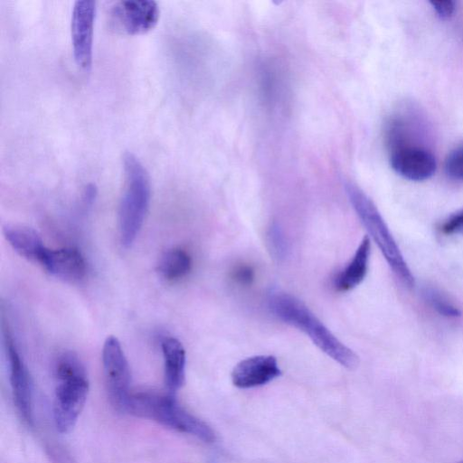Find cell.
Returning a JSON list of instances; mask_svg holds the SVG:
<instances>
[{
	"mask_svg": "<svg viewBox=\"0 0 463 463\" xmlns=\"http://www.w3.org/2000/svg\"><path fill=\"white\" fill-rule=\"evenodd\" d=\"M271 312L281 321L305 333L326 354L347 369L359 364L356 354L335 335L297 298L275 293L269 300Z\"/></svg>",
	"mask_w": 463,
	"mask_h": 463,
	"instance_id": "cell-1",
	"label": "cell"
},
{
	"mask_svg": "<svg viewBox=\"0 0 463 463\" xmlns=\"http://www.w3.org/2000/svg\"><path fill=\"white\" fill-rule=\"evenodd\" d=\"M57 385L53 400V420L58 432L68 433L75 426L89 392L84 365L71 353L62 354L55 365Z\"/></svg>",
	"mask_w": 463,
	"mask_h": 463,
	"instance_id": "cell-2",
	"label": "cell"
},
{
	"mask_svg": "<svg viewBox=\"0 0 463 463\" xmlns=\"http://www.w3.org/2000/svg\"><path fill=\"white\" fill-rule=\"evenodd\" d=\"M126 412L153 420L178 432L194 436L204 442H213L215 434L204 421L188 412L175 398V394L155 392L132 393Z\"/></svg>",
	"mask_w": 463,
	"mask_h": 463,
	"instance_id": "cell-3",
	"label": "cell"
},
{
	"mask_svg": "<svg viewBox=\"0 0 463 463\" xmlns=\"http://www.w3.org/2000/svg\"><path fill=\"white\" fill-rule=\"evenodd\" d=\"M125 184L118 210L119 237L122 245L131 246L147 213L151 184L147 171L132 153L123 156Z\"/></svg>",
	"mask_w": 463,
	"mask_h": 463,
	"instance_id": "cell-4",
	"label": "cell"
},
{
	"mask_svg": "<svg viewBox=\"0 0 463 463\" xmlns=\"http://www.w3.org/2000/svg\"><path fill=\"white\" fill-rule=\"evenodd\" d=\"M347 197L365 230L373 238L393 273L407 288L414 286L411 274L386 222L373 202L355 184L345 183Z\"/></svg>",
	"mask_w": 463,
	"mask_h": 463,
	"instance_id": "cell-5",
	"label": "cell"
},
{
	"mask_svg": "<svg viewBox=\"0 0 463 463\" xmlns=\"http://www.w3.org/2000/svg\"><path fill=\"white\" fill-rule=\"evenodd\" d=\"M102 361L109 402L117 411L126 412L132 394L131 375L128 360L117 337H107L103 345Z\"/></svg>",
	"mask_w": 463,
	"mask_h": 463,
	"instance_id": "cell-6",
	"label": "cell"
},
{
	"mask_svg": "<svg viewBox=\"0 0 463 463\" xmlns=\"http://www.w3.org/2000/svg\"><path fill=\"white\" fill-rule=\"evenodd\" d=\"M95 15V1L79 0L74 3L71 20L73 56L77 66L84 71H89L92 64Z\"/></svg>",
	"mask_w": 463,
	"mask_h": 463,
	"instance_id": "cell-7",
	"label": "cell"
},
{
	"mask_svg": "<svg viewBox=\"0 0 463 463\" xmlns=\"http://www.w3.org/2000/svg\"><path fill=\"white\" fill-rule=\"evenodd\" d=\"M159 16L158 5L150 0L119 1L110 9V19L116 29L131 35L153 29Z\"/></svg>",
	"mask_w": 463,
	"mask_h": 463,
	"instance_id": "cell-8",
	"label": "cell"
},
{
	"mask_svg": "<svg viewBox=\"0 0 463 463\" xmlns=\"http://www.w3.org/2000/svg\"><path fill=\"white\" fill-rule=\"evenodd\" d=\"M390 165L396 174L414 182L430 178L437 169L434 155L427 148L418 145L391 150Z\"/></svg>",
	"mask_w": 463,
	"mask_h": 463,
	"instance_id": "cell-9",
	"label": "cell"
},
{
	"mask_svg": "<svg viewBox=\"0 0 463 463\" xmlns=\"http://www.w3.org/2000/svg\"><path fill=\"white\" fill-rule=\"evenodd\" d=\"M4 335L9 361L10 384L14 402L24 420L32 424V383L30 376L7 329L4 330Z\"/></svg>",
	"mask_w": 463,
	"mask_h": 463,
	"instance_id": "cell-10",
	"label": "cell"
},
{
	"mask_svg": "<svg viewBox=\"0 0 463 463\" xmlns=\"http://www.w3.org/2000/svg\"><path fill=\"white\" fill-rule=\"evenodd\" d=\"M280 373L276 357L255 355L241 360L234 366L232 381L238 388H253L271 382Z\"/></svg>",
	"mask_w": 463,
	"mask_h": 463,
	"instance_id": "cell-11",
	"label": "cell"
},
{
	"mask_svg": "<svg viewBox=\"0 0 463 463\" xmlns=\"http://www.w3.org/2000/svg\"><path fill=\"white\" fill-rule=\"evenodd\" d=\"M40 264L53 276L71 282L79 281L87 271L83 256L74 248H46Z\"/></svg>",
	"mask_w": 463,
	"mask_h": 463,
	"instance_id": "cell-12",
	"label": "cell"
},
{
	"mask_svg": "<svg viewBox=\"0 0 463 463\" xmlns=\"http://www.w3.org/2000/svg\"><path fill=\"white\" fill-rule=\"evenodd\" d=\"M165 383L170 393L175 394L184 383L185 351L175 337H165L162 342Z\"/></svg>",
	"mask_w": 463,
	"mask_h": 463,
	"instance_id": "cell-13",
	"label": "cell"
},
{
	"mask_svg": "<svg viewBox=\"0 0 463 463\" xmlns=\"http://www.w3.org/2000/svg\"><path fill=\"white\" fill-rule=\"evenodd\" d=\"M6 241L21 256L40 263L46 250L41 237L32 228L17 224L4 227Z\"/></svg>",
	"mask_w": 463,
	"mask_h": 463,
	"instance_id": "cell-14",
	"label": "cell"
},
{
	"mask_svg": "<svg viewBox=\"0 0 463 463\" xmlns=\"http://www.w3.org/2000/svg\"><path fill=\"white\" fill-rule=\"evenodd\" d=\"M371 252V241L364 236L347 266L335 279L338 291H349L358 286L365 278Z\"/></svg>",
	"mask_w": 463,
	"mask_h": 463,
	"instance_id": "cell-15",
	"label": "cell"
},
{
	"mask_svg": "<svg viewBox=\"0 0 463 463\" xmlns=\"http://www.w3.org/2000/svg\"><path fill=\"white\" fill-rule=\"evenodd\" d=\"M189 254L179 248L167 250L158 264L160 275L167 280H176L184 277L191 269Z\"/></svg>",
	"mask_w": 463,
	"mask_h": 463,
	"instance_id": "cell-16",
	"label": "cell"
},
{
	"mask_svg": "<svg viewBox=\"0 0 463 463\" xmlns=\"http://www.w3.org/2000/svg\"><path fill=\"white\" fill-rule=\"evenodd\" d=\"M423 297L428 304L439 315L446 317H458L459 309L440 291L427 288L423 290Z\"/></svg>",
	"mask_w": 463,
	"mask_h": 463,
	"instance_id": "cell-17",
	"label": "cell"
},
{
	"mask_svg": "<svg viewBox=\"0 0 463 463\" xmlns=\"http://www.w3.org/2000/svg\"><path fill=\"white\" fill-rule=\"evenodd\" d=\"M444 170L450 179L463 181V143L456 146L448 153Z\"/></svg>",
	"mask_w": 463,
	"mask_h": 463,
	"instance_id": "cell-18",
	"label": "cell"
},
{
	"mask_svg": "<svg viewBox=\"0 0 463 463\" xmlns=\"http://www.w3.org/2000/svg\"><path fill=\"white\" fill-rule=\"evenodd\" d=\"M440 232L446 235H463V208L450 214L442 222Z\"/></svg>",
	"mask_w": 463,
	"mask_h": 463,
	"instance_id": "cell-19",
	"label": "cell"
},
{
	"mask_svg": "<svg viewBox=\"0 0 463 463\" xmlns=\"http://www.w3.org/2000/svg\"><path fill=\"white\" fill-rule=\"evenodd\" d=\"M435 13L442 19H448L455 12L456 4L454 1H431L430 2Z\"/></svg>",
	"mask_w": 463,
	"mask_h": 463,
	"instance_id": "cell-20",
	"label": "cell"
},
{
	"mask_svg": "<svg viewBox=\"0 0 463 463\" xmlns=\"http://www.w3.org/2000/svg\"><path fill=\"white\" fill-rule=\"evenodd\" d=\"M235 279L243 284L250 283L253 278L252 270L249 267H240L234 274Z\"/></svg>",
	"mask_w": 463,
	"mask_h": 463,
	"instance_id": "cell-21",
	"label": "cell"
},
{
	"mask_svg": "<svg viewBox=\"0 0 463 463\" xmlns=\"http://www.w3.org/2000/svg\"><path fill=\"white\" fill-rule=\"evenodd\" d=\"M276 234H277L276 239H273V240H272V241H281V239L279 237V234L278 230H276ZM272 244H273V246H275V249H276L275 250H276L277 252H279V250H280V249H282V247H281L278 242H274V243H272Z\"/></svg>",
	"mask_w": 463,
	"mask_h": 463,
	"instance_id": "cell-22",
	"label": "cell"
},
{
	"mask_svg": "<svg viewBox=\"0 0 463 463\" xmlns=\"http://www.w3.org/2000/svg\"><path fill=\"white\" fill-rule=\"evenodd\" d=\"M458 463H463V459H462V460H460V461H458Z\"/></svg>",
	"mask_w": 463,
	"mask_h": 463,
	"instance_id": "cell-23",
	"label": "cell"
}]
</instances>
